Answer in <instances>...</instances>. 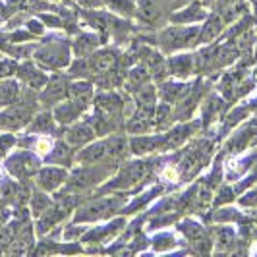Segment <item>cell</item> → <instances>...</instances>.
I'll return each mask as SVG.
<instances>
[]
</instances>
